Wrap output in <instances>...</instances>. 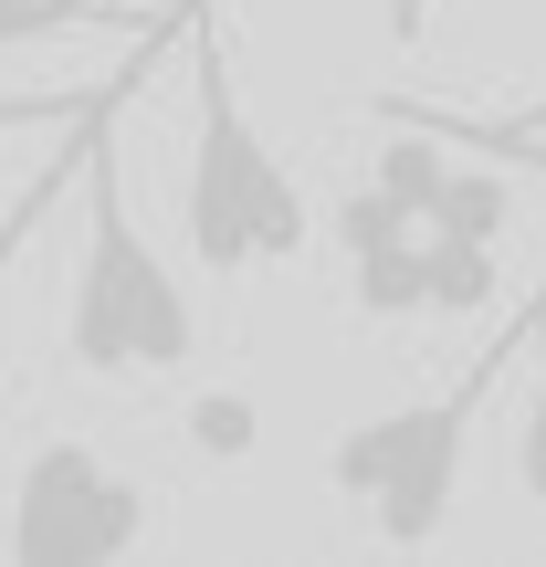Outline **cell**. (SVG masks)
Returning <instances> with one entry per match:
<instances>
[{"label": "cell", "instance_id": "obj_7", "mask_svg": "<svg viewBox=\"0 0 546 567\" xmlns=\"http://www.w3.org/2000/svg\"><path fill=\"white\" fill-rule=\"evenodd\" d=\"M74 158H84V126H63V147L21 179V200L0 210V379H11V274H21V252H32V231L53 221V200L74 189Z\"/></svg>", "mask_w": 546, "mask_h": 567}, {"label": "cell", "instance_id": "obj_4", "mask_svg": "<svg viewBox=\"0 0 546 567\" xmlns=\"http://www.w3.org/2000/svg\"><path fill=\"white\" fill-rule=\"evenodd\" d=\"M147 536V484L84 442H42L11 484L0 567H116Z\"/></svg>", "mask_w": 546, "mask_h": 567}, {"label": "cell", "instance_id": "obj_10", "mask_svg": "<svg viewBox=\"0 0 546 567\" xmlns=\"http://www.w3.org/2000/svg\"><path fill=\"white\" fill-rule=\"evenodd\" d=\"M515 484H526V505L546 494V410H536V389H526V421H515Z\"/></svg>", "mask_w": 546, "mask_h": 567}, {"label": "cell", "instance_id": "obj_2", "mask_svg": "<svg viewBox=\"0 0 546 567\" xmlns=\"http://www.w3.org/2000/svg\"><path fill=\"white\" fill-rule=\"evenodd\" d=\"M189 147H179V231H189V264L210 284H243L253 264H295L305 252V189L295 168L253 137L243 116V84H231V42L222 11L189 0Z\"/></svg>", "mask_w": 546, "mask_h": 567}, {"label": "cell", "instance_id": "obj_3", "mask_svg": "<svg viewBox=\"0 0 546 567\" xmlns=\"http://www.w3.org/2000/svg\"><path fill=\"white\" fill-rule=\"evenodd\" d=\"M536 337V305L526 326H515L505 347H494L484 368H473L463 389H442V400H410V410H379V421H347L337 442H326V484L347 494V505H368V526H379V547L421 557L431 536H442L452 494H463V442H473V410H484V389L515 368V347Z\"/></svg>", "mask_w": 546, "mask_h": 567}, {"label": "cell", "instance_id": "obj_1", "mask_svg": "<svg viewBox=\"0 0 546 567\" xmlns=\"http://www.w3.org/2000/svg\"><path fill=\"white\" fill-rule=\"evenodd\" d=\"M126 95L84 116V252H74V305H63V358L84 379H168L200 347V316H189V284L158 264V243L137 231V200H126V158H116Z\"/></svg>", "mask_w": 546, "mask_h": 567}, {"label": "cell", "instance_id": "obj_6", "mask_svg": "<svg viewBox=\"0 0 546 567\" xmlns=\"http://www.w3.org/2000/svg\"><path fill=\"white\" fill-rule=\"evenodd\" d=\"M179 32H189V0H168V11L147 21L137 42H126V63H116V74H105V84H42V95H0V137H11V126H84V116H95V105L137 95V84H147V63H158V53H168V42H179Z\"/></svg>", "mask_w": 546, "mask_h": 567}, {"label": "cell", "instance_id": "obj_9", "mask_svg": "<svg viewBox=\"0 0 546 567\" xmlns=\"http://www.w3.org/2000/svg\"><path fill=\"white\" fill-rule=\"evenodd\" d=\"M253 431H264V421H253V400H231V389L189 400V442H200L210 463H243V452H253Z\"/></svg>", "mask_w": 546, "mask_h": 567}, {"label": "cell", "instance_id": "obj_8", "mask_svg": "<svg viewBox=\"0 0 546 567\" xmlns=\"http://www.w3.org/2000/svg\"><path fill=\"white\" fill-rule=\"evenodd\" d=\"M158 11H116V0H0V53L21 42H74V32H105V42H137Z\"/></svg>", "mask_w": 546, "mask_h": 567}, {"label": "cell", "instance_id": "obj_11", "mask_svg": "<svg viewBox=\"0 0 546 567\" xmlns=\"http://www.w3.org/2000/svg\"><path fill=\"white\" fill-rule=\"evenodd\" d=\"M389 21H400V42H410V32H421V0H389Z\"/></svg>", "mask_w": 546, "mask_h": 567}, {"label": "cell", "instance_id": "obj_5", "mask_svg": "<svg viewBox=\"0 0 546 567\" xmlns=\"http://www.w3.org/2000/svg\"><path fill=\"white\" fill-rule=\"evenodd\" d=\"M337 243H347V284H358V316H421V252L431 231L410 210H389L379 189H347L337 200Z\"/></svg>", "mask_w": 546, "mask_h": 567}]
</instances>
